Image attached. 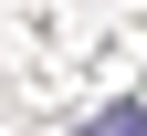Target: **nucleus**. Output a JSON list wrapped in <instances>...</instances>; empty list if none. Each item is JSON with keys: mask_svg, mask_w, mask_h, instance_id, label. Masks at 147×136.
<instances>
[{"mask_svg": "<svg viewBox=\"0 0 147 136\" xmlns=\"http://www.w3.org/2000/svg\"><path fill=\"white\" fill-rule=\"evenodd\" d=\"M84 136H147V105H105V115H95Z\"/></svg>", "mask_w": 147, "mask_h": 136, "instance_id": "obj_1", "label": "nucleus"}]
</instances>
